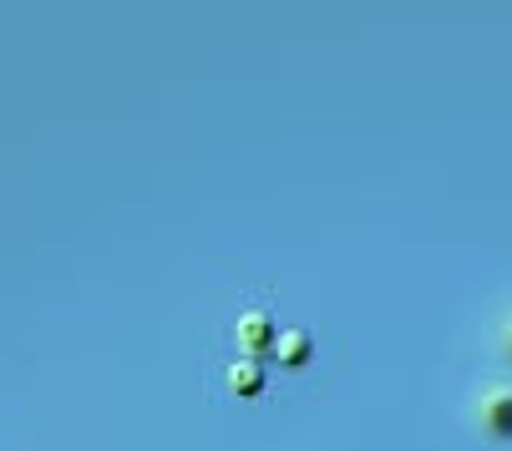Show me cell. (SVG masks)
I'll use <instances>...</instances> for the list:
<instances>
[{
	"mask_svg": "<svg viewBox=\"0 0 512 451\" xmlns=\"http://www.w3.org/2000/svg\"><path fill=\"white\" fill-rule=\"evenodd\" d=\"M234 386H239V391H244V386H249V391H259V375H254V370H244V365H234Z\"/></svg>",
	"mask_w": 512,
	"mask_h": 451,
	"instance_id": "cell-1",
	"label": "cell"
}]
</instances>
